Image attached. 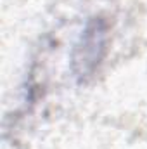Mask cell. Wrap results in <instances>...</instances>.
<instances>
[{
  "label": "cell",
  "mask_w": 147,
  "mask_h": 149,
  "mask_svg": "<svg viewBox=\"0 0 147 149\" xmlns=\"http://www.w3.org/2000/svg\"><path fill=\"white\" fill-rule=\"evenodd\" d=\"M102 37H104V30H102L97 23H94V24L88 28V31H85L83 45L78 47V50H80L81 54L74 57L76 63H81V64H83L81 73H87V71L90 70L88 64L94 66V63L99 59V50L102 49V43H104V42H102Z\"/></svg>",
  "instance_id": "cell-1"
}]
</instances>
